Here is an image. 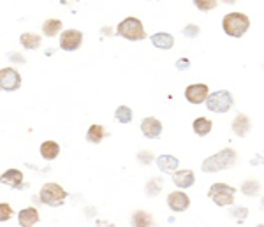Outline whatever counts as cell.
Segmentation results:
<instances>
[{
    "instance_id": "obj_1",
    "label": "cell",
    "mask_w": 264,
    "mask_h": 227,
    "mask_svg": "<svg viewBox=\"0 0 264 227\" xmlns=\"http://www.w3.org/2000/svg\"><path fill=\"white\" fill-rule=\"evenodd\" d=\"M236 159H238V155H236V152H234L233 148H224V150H220L219 154L205 159L201 169L205 173L222 171V169L233 168V166L236 164Z\"/></svg>"
},
{
    "instance_id": "obj_2",
    "label": "cell",
    "mask_w": 264,
    "mask_h": 227,
    "mask_svg": "<svg viewBox=\"0 0 264 227\" xmlns=\"http://www.w3.org/2000/svg\"><path fill=\"white\" fill-rule=\"evenodd\" d=\"M222 28L229 37L240 39L243 37V34H247V30L250 28V20H248V16L243 13H229L224 16Z\"/></svg>"
},
{
    "instance_id": "obj_3",
    "label": "cell",
    "mask_w": 264,
    "mask_h": 227,
    "mask_svg": "<svg viewBox=\"0 0 264 227\" xmlns=\"http://www.w3.org/2000/svg\"><path fill=\"white\" fill-rule=\"evenodd\" d=\"M116 34L127 41H145L146 39L145 27L138 18H125L123 21H120L116 27Z\"/></svg>"
},
{
    "instance_id": "obj_4",
    "label": "cell",
    "mask_w": 264,
    "mask_h": 227,
    "mask_svg": "<svg viewBox=\"0 0 264 227\" xmlns=\"http://www.w3.org/2000/svg\"><path fill=\"white\" fill-rule=\"evenodd\" d=\"M206 108L208 111L212 113H227L234 104V97L231 92L227 90H219V92H213L212 95L208 94L206 97Z\"/></svg>"
},
{
    "instance_id": "obj_5",
    "label": "cell",
    "mask_w": 264,
    "mask_h": 227,
    "mask_svg": "<svg viewBox=\"0 0 264 227\" xmlns=\"http://www.w3.org/2000/svg\"><path fill=\"white\" fill-rule=\"evenodd\" d=\"M39 196H41L42 203L48 204V206H53V208L63 204L67 199V192L58 185V183H46V185H42Z\"/></svg>"
},
{
    "instance_id": "obj_6",
    "label": "cell",
    "mask_w": 264,
    "mask_h": 227,
    "mask_svg": "<svg viewBox=\"0 0 264 227\" xmlns=\"http://www.w3.org/2000/svg\"><path fill=\"white\" fill-rule=\"evenodd\" d=\"M234 194H236L234 187H229L226 183H213L210 187L208 196L212 201H215L217 206H229L234 203Z\"/></svg>"
},
{
    "instance_id": "obj_7",
    "label": "cell",
    "mask_w": 264,
    "mask_h": 227,
    "mask_svg": "<svg viewBox=\"0 0 264 227\" xmlns=\"http://www.w3.org/2000/svg\"><path fill=\"white\" fill-rule=\"evenodd\" d=\"M20 87H21V76L16 69H13V67L0 69V90L14 92Z\"/></svg>"
},
{
    "instance_id": "obj_8",
    "label": "cell",
    "mask_w": 264,
    "mask_h": 227,
    "mask_svg": "<svg viewBox=\"0 0 264 227\" xmlns=\"http://www.w3.org/2000/svg\"><path fill=\"white\" fill-rule=\"evenodd\" d=\"M81 42H83V34L74 28L62 32V35H60V48L63 51H76V49H80Z\"/></svg>"
},
{
    "instance_id": "obj_9",
    "label": "cell",
    "mask_w": 264,
    "mask_h": 227,
    "mask_svg": "<svg viewBox=\"0 0 264 227\" xmlns=\"http://www.w3.org/2000/svg\"><path fill=\"white\" fill-rule=\"evenodd\" d=\"M208 94H210L208 85L194 83V85H188L187 87V90H185V99H187L190 104H201V102L206 101Z\"/></svg>"
},
{
    "instance_id": "obj_10",
    "label": "cell",
    "mask_w": 264,
    "mask_h": 227,
    "mask_svg": "<svg viewBox=\"0 0 264 227\" xmlns=\"http://www.w3.org/2000/svg\"><path fill=\"white\" fill-rule=\"evenodd\" d=\"M167 206L173 211H176V213H180V211H185L190 206V197L185 192H180V190L178 192H171L167 196Z\"/></svg>"
},
{
    "instance_id": "obj_11",
    "label": "cell",
    "mask_w": 264,
    "mask_h": 227,
    "mask_svg": "<svg viewBox=\"0 0 264 227\" xmlns=\"http://www.w3.org/2000/svg\"><path fill=\"white\" fill-rule=\"evenodd\" d=\"M141 132L148 139H155V137H159L162 134V123H160V120L148 116V118H145L141 122Z\"/></svg>"
},
{
    "instance_id": "obj_12",
    "label": "cell",
    "mask_w": 264,
    "mask_h": 227,
    "mask_svg": "<svg viewBox=\"0 0 264 227\" xmlns=\"http://www.w3.org/2000/svg\"><path fill=\"white\" fill-rule=\"evenodd\" d=\"M173 182L178 189H188V187L194 185L195 182V176L194 171L190 169H181V171H174L173 173Z\"/></svg>"
},
{
    "instance_id": "obj_13",
    "label": "cell",
    "mask_w": 264,
    "mask_h": 227,
    "mask_svg": "<svg viewBox=\"0 0 264 227\" xmlns=\"http://www.w3.org/2000/svg\"><path fill=\"white\" fill-rule=\"evenodd\" d=\"M0 183L9 185L11 189H21L23 187V173L18 169H7L2 176H0Z\"/></svg>"
},
{
    "instance_id": "obj_14",
    "label": "cell",
    "mask_w": 264,
    "mask_h": 227,
    "mask_svg": "<svg viewBox=\"0 0 264 227\" xmlns=\"http://www.w3.org/2000/svg\"><path fill=\"white\" fill-rule=\"evenodd\" d=\"M250 127H252L250 118H248L247 115H243V113H240V115L233 120L231 129H233V132L236 134L238 137H245L248 132H250Z\"/></svg>"
},
{
    "instance_id": "obj_15",
    "label": "cell",
    "mask_w": 264,
    "mask_h": 227,
    "mask_svg": "<svg viewBox=\"0 0 264 227\" xmlns=\"http://www.w3.org/2000/svg\"><path fill=\"white\" fill-rule=\"evenodd\" d=\"M18 220L21 227H34L39 224V211L34 206H28L18 213Z\"/></svg>"
},
{
    "instance_id": "obj_16",
    "label": "cell",
    "mask_w": 264,
    "mask_h": 227,
    "mask_svg": "<svg viewBox=\"0 0 264 227\" xmlns=\"http://www.w3.org/2000/svg\"><path fill=\"white\" fill-rule=\"evenodd\" d=\"M157 166H159V169L162 173L173 175L178 169V166H180V161H178L176 157H173V155H160V157L157 159Z\"/></svg>"
},
{
    "instance_id": "obj_17",
    "label": "cell",
    "mask_w": 264,
    "mask_h": 227,
    "mask_svg": "<svg viewBox=\"0 0 264 227\" xmlns=\"http://www.w3.org/2000/svg\"><path fill=\"white\" fill-rule=\"evenodd\" d=\"M152 44L159 49H171L174 46V37L171 34H166V32H159V34H153L150 37Z\"/></svg>"
},
{
    "instance_id": "obj_18",
    "label": "cell",
    "mask_w": 264,
    "mask_h": 227,
    "mask_svg": "<svg viewBox=\"0 0 264 227\" xmlns=\"http://www.w3.org/2000/svg\"><path fill=\"white\" fill-rule=\"evenodd\" d=\"M212 127H213V122L210 118H205V116L195 118L194 123H192V129H194V132L197 134L199 137L208 136V134L212 132Z\"/></svg>"
},
{
    "instance_id": "obj_19",
    "label": "cell",
    "mask_w": 264,
    "mask_h": 227,
    "mask_svg": "<svg viewBox=\"0 0 264 227\" xmlns=\"http://www.w3.org/2000/svg\"><path fill=\"white\" fill-rule=\"evenodd\" d=\"M58 154H60V146L55 141H44V143L41 144V155L46 161H55V159L58 157Z\"/></svg>"
},
{
    "instance_id": "obj_20",
    "label": "cell",
    "mask_w": 264,
    "mask_h": 227,
    "mask_svg": "<svg viewBox=\"0 0 264 227\" xmlns=\"http://www.w3.org/2000/svg\"><path fill=\"white\" fill-rule=\"evenodd\" d=\"M20 42L25 49H37L41 46V35L32 34V32H25V34L20 35Z\"/></svg>"
},
{
    "instance_id": "obj_21",
    "label": "cell",
    "mask_w": 264,
    "mask_h": 227,
    "mask_svg": "<svg viewBox=\"0 0 264 227\" xmlns=\"http://www.w3.org/2000/svg\"><path fill=\"white\" fill-rule=\"evenodd\" d=\"M106 137V129L102 125H97V123H94V125L88 129L87 132V141L88 143H94V144H99L102 139Z\"/></svg>"
},
{
    "instance_id": "obj_22",
    "label": "cell",
    "mask_w": 264,
    "mask_h": 227,
    "mask_svg": "<svg viewBox=\"0 0 264 227\" xmlns=\"http://www.w3.org/2000/svg\"><path fill=\"white\" fill-rule=\"evenodd\" d=\"M60 30H62V21L60 20H46L42 23V34L46 37H55V35H58Z\"/></svg>"
},
{
    "instance_id": "obj_23",
    "label": "cell",
    "mask_w": 264,
    "mask_h": 227,
    "mask_svg": "<svg viewBox=\"0 0 264 227\" xmlns=\"http://www.w3.org/2000/svg\"><path fill=\"white\" fill-rule=\"evenodd\" d=\"M132 224H134L136 227H150V225H153V218L150 213L139 210L132 215Z\"/></svg>"
},
{
    "instance_id": "obj_24",
    "label": "cell",
    "mask_w": 264,
    "mask_h": 227,
    "mask_svg": "<svg viewBox=\"0 0 264 227\" xmlns=\"http://www.w3.org/2000/svg\"><path fill=\"white\" fill-rule=\"evenodd\" d=\"M259 190H261V183H259L257 180H247V182L241 185V192H243L245 196H248V197L257 196Z\"/></svg>"
},
{
    "instance_id": "obj_25",
    "label": "cell",
    "mask_w": 264,
    "mask_h": 227,
    "mask_svg": "<svg viewBox=\"0 0 264 227\" xmlns=\"http://www.w3.org/2000/svg\"><path fill=\"white\" fill-rule=\"evenodd\" d=\"M162 187H164V182L160 178H152L150 180L148 183H146V187H145V192L148 194L150 197H155L157 194L162 190Z\"/></svg>"
},
{
    "instance_id": "obj_26",
    "label": "cell",
    "mask_w": 264,
    "mask_h": 227,
    "mask_svg": "<svg viewBox=\"0 0 264 227\" xmlns=\"http://www.w3.org/2000/svg\"><path fill=\"white\" fill-rule=\"evenodd\" d=\"M115 118H116V122H120V123H130L132 109L127 108V106H120V108H116V111H115Z\"/></svg>"
},
{
    "instance_id": "obj_27",
    "label": "cell",
    "mask_w": 264,
    "mask_h": 227,
    "mask_svg": "<svg viewBox=\"0 0 264 227\" xmlns=\"http://www.w3.org/2000/svg\"><path fill=\"white\" fill-rule=\"evenodd\" d=\"M219 4V0H194V6L197 7L201 13H208V11H213Z\"/></svg>"
},
{
    "instance_id": "obj_28",
    "label": "cell",
    "mask_w": 264,
    "mask_h": 227,
    "mask_svg": "<svg viewBox=\"0 0 264 227\" xmlns=\"http://www.w3.org/2000/svg\"><path fill=\"white\" fill-rule=\"evenodd\" d=\"M13 215H14V211H13V208H11V204L0 203V222H7Z\"/></svg>"
},
{
    "instance_id": "obj_29",
    "label": "cell",
    "mask_w": 264,
    "mask_h": 227,
    "mask_svg": "<svg viewBox=\"0 0 264 227\" xmlns=\"http://www.w3.org/2000/svg\"><path fill=\"white\" fill-rule=\"evenodd\" d=\"M181 34H183L185 37H188V39H195L199 35V27L197 25H187V27L181 30Z\"/></svg>"
},
{
    "instance_id": "obj_30",
    "label": "cell",
    "mask_w": 264,
    "mask_h": 227,
    "mask_svg": "<svg viewBox=\"0 0 264 227\" xmlns=\"http://www.w3.org/2000/svg\"><path fill=\"white\" fill-rule=\"evenodd\" d=\"M231 213H233V217H236V220L241 224V222H243L245 218H247L248 210H247V208H234V210L231 211Z\"/></svg>"
},
{
    "instance_id": "obj_31",
    "label": "cell",
    "mask_w": 264,
    "mask_h": 227,
    "mask_svg": "<svg viewBox=\"0 0 264 227\" xmlns=\"http://www.w3.org/2000/svg\"><path fill=\"white\" fill-rule=\"evenodd\" d=\"M138 159H139V162H141V164H150L153 157H152V154H150V152H139Z\"/></svg>"
},
{
    "instance_id": "obj_32",
    "label": "cell",
    "mask_w": 264,
    "mask_h": 227,
    "mask_svg": "<svg viewBox=\"0 0 264 227\" xmlns=\"http://www.w3.org/2000/svg\"><path fill=\"white\" fill-rule=\"evenodd\" d=\"M188 67H190V60H187V58H180L176 62V69L178 70H187Z\"/></svg>"
},
{
    "instance_id": "obj_33",
    "label": "cell",
    "mask_w": 264,
    "mask_h": 227,
    "mask_svg": "<svg viewBox=\"0 0 264 227\" xmlns=\"http://www.w3.org/2000/svg\"><path fill=\"white\" fill-rule=\"evenodd\" d=\"M220 2H224V4H231V6H233V4H236V0H220Z\"/></svg>"
}]
</instances>
